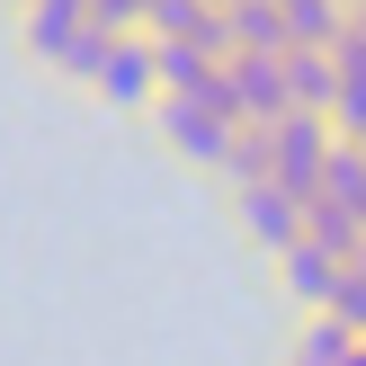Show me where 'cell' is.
Returning a JSON list of instances; mask_svg holds the SVG:
<instances>
[{
	"instance_id": "obj_1",
	"label": "cell",
	"mask_w": 366,
	"mask_h": 366,
	"mask_svg": "<svg viewBox=\"0 0 366 366\" xmlns=\"http://www.w3.org/2000/svg\"><path fill=\"white\" fill-rule=\"evenodd\" d=\"M18 45H27L36 63H54L63 81H99L107 27L89 18V0H36V9H18Z\"/></svg>"
},
{
	"instance_id": "obj_2",
	"label": "cell",
	"mask_w": 366,
	"mask_h": 366,
	"mask_svg": "<svg viewBox=\"0 0 366 366\" xmlns=\"http://www.w3.org/2000/svg\"><path fill=\"white\" fill-rule=\"evenodd\" d=\"M331 152H340L331 117H286L277 134H268V188L295 197V206H313V197H322V170H331Z\"/></svg>"
},
{
	"instance_id": "obj_3",
	"label": "cell",
	"mask_w": 366,
	"mask_h": 366,
	"mask_svg": "<svg viewBox=\"0 0 366 366\" xmlns=\"http://www.w3.org/2000/svg\"><path fill=\"white\" fill-rule=\"evenodd\" d=\"M152 117H161V134H170L179 152L197 161V170H232V152H242V125H224L206 99H161Z\"/></svg>"
},
{
	"instance_id": "obj_4",
	"label": "cell",
	"mask_w": 366,
	"mask_h": 366,
	"mask_svg": "<svg viewBox=\"0 0 366 366\" xmlns=\"http://www.w3.org/2000/svg\"><path fill=\"white\" fill-rule=\"evenodd\" d=\"M99 89L107 107H161V71H152V36H107V54H99Z\"/></svg>"
},
{
	"instance_id": "obj_5",
	"label": "cell",
	"mask_w": 366,
	"mask_h": 366,
	"mask_svg": "<svg viewBox=\"0 0 366 366\" xmlns=\"http://www.w3.org/2000/svg\"><path fill=\"white\" fill-rule=\"evenodd\" d=\"M242 232L268 250V259H286V250L304 242V206H295V197H277V188L259 179V188H242Z\"/></svg>"
},
{
	"instance_id": "obj_6",
	"label": "cell",
	"mask_w": 366,
	"mask_h": 366,
	"mask_svg": "<svg viewBox=\"0 0 366 366\" xmlns=\"http://www.w3.org/2000/svg\"><path fill=\"white\" fill-rule=\"evenodd\" d=\"M340 277H349V268H340L331 250H313V242H295V250L277 259V286H286V304H304V313H331Z\"/></svg>"
},
{
	"instance_id": "obj_7",
	"label": "cell",
	"mask_w": 366,
	"mask_h": 366,
	"mask_svg": "<svg viewBox=\"0 0 366 366\" xmlns=\"http://www.w3.org/2000/svg\"><path fill=\"white\" fill-rule=\"evenodd\" d=\"M224 36H232V54L286 63V9H268V0H242V9H224Z\"/></svg>"
},
{
	"instance_id": "obj_8",
	"label": "cell",
	"mask_w": 366,
	"mask_h": 366,
	"mask_svg": "<svg viewBox=\"0 0 366 366\" xmlns=\"http://www.w3.org/2000/svg\"><path fill=\"white\" fill-rule=\"evenodd\" d=\"M313 206L349 214V224L366 232V152H357V143H340V152H331V170H322V197H313Z\"/></svg>"
},
{
	"instance_id": "obj_9",
	"label": "cell",
	"mask_w": 366,
	"mask_h": 366,
	"mask_svg": "<svg viewBox=\"0 0 366 366\" xmlns=\"http://www.w3.org/2000/svg\"><path fill=\"white\" fill-rule=\"evenodd\" d=\"M331 99H340L331 54H286V107L295 117H331Z\"/></svg>"
},
{
	"instance_id": "obj_10",
	"label": "cell",
	"mask_w": 366,
	"mask_h": 366,
	"mask_svg": "<svg viewBox=\"0 0 366 366\" xmlns=\"http://www.w3.org/2000/svg\"><path fill=\"white\" fill-rule=\"evenodd\" d=\"M340 27H349V9H331V0H286V54H331Z\"/></svg>"
},
{
	"instance_id": "obj_11",
	"label": "cell",
	"mask_w": 366,
	"mask_h": 366,
	"mask_svg": "<svg viewBox=\"0 0 366 366\" xmlns=\"http://www.w3.org/2000/svg\"><path fill=\"white\" fill-rule=\"evenodd\" d=\"M295 349H304V357H322V366H349V349H357V340L340 331L331 313H304V322H295Z\"/></svg>"
},
{
	"instance_id": "obj_12",
	"label": "cell",
	"mask_w": 366,
	"mask_h": 366,
	"mask_svg": "<svg viewBox=\"0 0 366 366\" xmlns=\"http://www.w3.org/2000/svg\"><path fill=\"white\" fill-rule=\"evenodd\" d=\"M331 322H340L349 340H366V277H357V268L340 277V295H331Z\"/></svg>"
},
{
	"instance_id": "obj_13",
	"label": "cell",
	"mask_w": 366,
	"mask_h": 366,
	"mask_svg": "<svg viewBox=\"0 0 366 366\" xmlns=\"http://www.w3.org/2000/svg\"><path fill=\"white\" fill-rule=\"evenodd\" d=\"M286 366H322V357H304V349H286Z\"/></svg>"
},
{
	"instance_id": "obj_14",
	"label": "cell",
	"mask_w": 366,
	"mask_h": 366,
	"mask_svg": "<svg viewBox=\"0 0 366 366\" xmlns=\"http://www.w3.org/2000/svg\"><path fill=\"white\" fill-rule=\"evenodd\" d=\"M349 366H366V340H357V349H349Z\"/></svg>"
},
{
	"instance_id": "obj_15",
	"label": "cell",
	"mask_w": 366,
	"mask_h": 366,
	"mask_svg": "<svg viewBox=\"0 0 366 366\" xmlns=\"http://www.w3.org/2000/svg\"><path fill=\"white\" fill-rule=\"evenodd\" d=\"M357 277H366V250H357Z\"/></svg>"
}]
</instances>
